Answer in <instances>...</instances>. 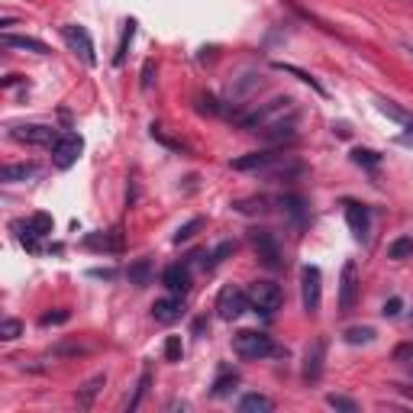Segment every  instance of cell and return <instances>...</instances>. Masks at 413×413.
<instances>
[{
    "label": "cell",
    "mask_w": 413,
    "mask_h": 413,
    "mask_svg": "<svg viewBox=\"0 0 413 413\" xmlns=\"http://www.w3.org/2000/svg\"><path fill=\"white\" fill-rule=\"evenodd\" d=\"M288 116H297V104H294V97H271L268 104H259L255 110L242 113L239 116V123H242L245 130L261 132V130H268V126H275V123L288 120Z\"/></svg>",
    "instance_id": "6da1fadb"
},
{
    "label": "cell",
    "mask_w": 413,
    "mask_h": 413,
    "mask_svg": "<svg viewBox=\"0 0 413 413\" xmlns=\"http://www.w3.org/2000/svg\"><path fill=\"white\" fill-rule=\"evenodd\" d=\"M233 349H236L239 359L255 362V359H268L275 352V343H271V336L259 333V329H239L233 336Z\"/></svg>",
    "instance_id": "7a4b0ae2"
},
{
    "label": "cell",
    "mask_w": 413,
    "mask_h": 413,
    "mask_svg": "<svg viewBox=\"0 0 413 413\" xmlns=\"http://www.w3.org/2000/svg\"><path fill=\"white\" fill-rule=\"evenodd\" d=\"M249 307H252L249 294H245L242 288H236V284H226V288L216 294V314H220V320H239Z\"/></svg>",
    "instance_id": "3957f363"
},
{
    "label": "cell",
    "mask_w": 413,
    "mask_h": 413,
    "mask_svg": "<svg viewBox=\"0 0 413 413\" xmlns=\"http://www.w3.org/2000/svg\"><path fill=\"white\" fill-rule=\"evenodd\" d=\"M49 149H52V165L65 171V168H71V165L81 159L85 142H81V136H78V132H58V139H55Z\"/></svg>",
    "instance_id": "277c9868"
},
{
    "label": "cell",
    "mask_w": 413,
    "mask_h": 413,
    "mask_svg": "<svg viewBox=\"0 0 413 413\" xmlns=\"http://www.w3.org/2000/svg\"><path fill=\"white\" fill-rule=\"evenodd\" d=\"M61 39H65V46H68L78 58L85 61L87 68H94V65H97V55H94V39H91V32H87L85 26H75V23L61 26Z\"/></svg>",
    "instance_id": "5b68a950"
},
{
    "label": "cell",
    "mask_w": 413,
    "mask_h": 413,
    "mask_svg": "<svg viewBox=\"0 0 413 413\" xmlns=\"http://www.w3.org/2000/svg\"><path fill=\"white\" fill-rule=\"evenodd\" d=\"M300 300H304L307 314H316L323 300V275L316 265H304L300 268Z\"/></svg>",
    "instance_id": "8992f818"
},
{
    "label": "cell",
    "mask_w": 413,
    "mask_h": 413,
    "mask_svg": "<svg viewBox=\"0 0 413 413\" xmlns=\"http://www.w3.org/2000/svg\"><path fill=\"white\" fill-rule=\"evenodd\" d=\"M249 300H252V307L259 310V314L271 316L278 307H281L284 294H281V288H278L275 281H255L252 288H249Z\"/></svg>",
    "instance_id": "52a82bcc"
},
{
    "label": "cell",
    "mask_w": 413,
    "mask_h": 413,
    "mask_svg": "<svg viewBox=\"0 0 413 413\" xmlns=\"http://www.w3.org/2000/svg\"><path fill=\"white\" fill-rule=\"evenodd\" d=\"M355 297H359V268L345 261L343 278H339V314H352Z\"/></svg>",
    "instance_id": "ba28073f"
},
{
    "label": "cell",
    "mask_w": 413,
    "mask_h": 413,
    "mask_svg": "<svg viewBox=\"0 0 413 413\" xmlns=\"http://www.w3.org/2000/svg\"><path fill=\"white\" fill-rule=\"evenodd\" d=\"M20 230H23L20 233V239H23L26 249H30V252H39V239H46L49 233H52V216L49 214H32Z\"/></svg>",
    "instance_id": "9c48e42d"
},
{
    "label": "cell",
    "mask_w": 413,
    "mask_h": 413,
    "mask_svg": "<svg viewBox=\"0 0 413 413\" xmlns=\"http://www.w3.org/2000/svg\"><path fill=\"white\" fill-rule=\"evenodd\" d=\"M249 242H252L255 255L265 261L268 268H278L281 265V249H278V239L271 236L268 230H252L249 233Z\"/></svg>",
    "instance_id": "30bf717a"
},
{
    "label": "cell",
    "mask_w": 413,
    "mask_h": 413,
    "mask_svg": "<svg viewBox=\"0 0 413 413\" xmlns=\"http://www.w3.org/2000/svg\"><path fill=\"white\" fill-rule=\"evenodd\" d=\"M326 365V336H316L304 352V381H320Z\"/></svg>",
    "instance_id": "8fae6325"
},
{
    "label": "cell",
    "mask_w": 413,
    "mask_h": 413,
    "mask_svg": "<svg viewBox=\"0 0 413 413\" xmlns=\"http://www.w3.org/2000/svg\"><path fill=\"white\" fill-rule=\"evenodd\" d=\"M10 136H13L16 142H30V146H52L55 139H58V132H55L52 126H39V123H32V126H13Z\"/></svg>",
    "instance_id": "7c38bea8"
},
{
    "label": "cell",
    "mask_w": 413,
    "mask_h": 413,
    "mask_svg": "<svg viewBox=\"0 0 413 413\" xmlns=\"http://www.w3.org/2000/svg\"><path fill=\"white\" fill-rule=\"evenodd\" d=\"M345 223H349L352 236L365 242L368 233H371V216H368V207L365 204H355V200H345Z\"/></svg>",
    "instance_id": "4fadbf2b"
},
{
    "label": "cell",
    "mask_w": 413,
    "mask_h": 413,
    "mask_svg": "<svg viewBox=\"0 0 413 413\" xmlns=\"http://www.w3.org/2000/svg\"><path fill=\"white\" fill-rule=\"evenodd\" d=\"M161 284H165L171 294L184 297V294L191 291V268L187 265H168L165 268V275H161Z\"/></svg>",
    "instance_id": "5bb4252c"
},
{
    "label": "cell",
    "mask_w": 413,
    "mask_h": 413,
    "mask_svg": "<svg viewBox=\"0 0 413 413\" xmlns=\"http://www.w3.org/2000/svg\"><path fill=\"white\" fill-rule=\"evenodd\" d=\"M181 310H184V304H181L178 294H171V297H159L152 304V316L159 323H175L178 316H181Z\"/></svg>",
    "instance_id": "9a60e30c"
},
{
    "label": "cell",
    "mask_w": 413,
    "mask_h": 413,
    "mask_svg": "<svg viewBox=\"0 0 413 413\" xmlns=\"http://www.w3.org/2000/svg\"><path fill=\"white\" fill-rule=\"evenodd\" d=\"M278 159H281V155H275V152H249V155L233 161V168L236 171H265L268 165H275Z\"/></svg>",
    "instance_id": "2e32d148"
},
{
    "label": "cell",
    "mask_w": 413,
    "mask_h": 413,
    "mask_svg": "<svg viewBox=\"0 0 413 413\" xmlns=\"http://www.w3.org/2000/svg\"><path fill=\"white\" fill-rule=\"evenodd\" d=\"M261 139H268V142H281V139H294L297 136V116H288V120L275 123V126H268V130L259 132Z\"/></svg>",
    "instance_id": "e0dca14e"
},
{
    "label": "cell",
    "mask_w": 413,
    "mask_h": 413,
    "mask_svg": "<svg viewBox=\"0 0 413 413\" xmlns=\"http://www.w3.org/2000/svg\"><path fill=\"white\" fill-rule=\"evenodd\" d=\"M39 168L32 165V161H20V165H7V168L0 171V178L7 184H20V181H30V178H36Z\"/></svg>",
    "instance_id": "ac0fdd59"
},
{
    "label": "cell",
    "mask_w": 413,
    "mask_h": 413,
    "mask_svg": "<svg viewBox=\"0 0 413 413\" xmlns=\"http://www.w3.org/2000/svg\"><path fill=\"white\" fill-rule=\"evenodd\" d=\"M107 384V375H94L91 381H85L81 388H78V407H85V410H91L94 407V397H97V390Z\"/></svg>",
    "instance_id": "d6986e66"
},
{
    "label": "cell",
    "mask_w": 413,
    "mask_h": 413,
    "mask_svg": "<svg viewBox=\"0 0 413 413\" xmlns=\"http://www.w3.org/2000/svg\"><path fill=\"white\" fill-rule=\"evenodd\" d=\"M4 46L23 49V52H36V55H49L46 42H42V39H32V36H4Z\"/></svg>",
    "instance_id": "ffe728a7"
},
{
    "label": "cell",
    "mask_w": 413,
    "mask_h": 413,
    "mask_svg": "<svg viewBox=\"0 0 413 413\" xmlns=\"http://www.w3.org/2000/svg\"><path fill=\"white\" fill-rule=\"evenodd\" d=\"M126 278H130V284H136V288H146V284H152V259L132 261L130 271H126Z\"/></svg>",
    "instance_id": "44dd1931"
},
{
    "label": "cell",
    "mask_w": 413,
    "mask_h": 413,
    "mask_svg": "<svg viewBox=\"0 0 413 413\" xmlns=\"http://www.w3.org/2000/svg\"><path fill=\"white\" fill-rule=\"evenodd\" d=\"M239 410L242 413H271L275 404H271L265 394H245V397L239 400Z\"/></svg>",
    "instance_id": "7402d4cb"
},
{
    "label": "cell",
    "mask_w": 413,
    "mask_h": 413,
    "mask_svg": "<svg viewBox=\"0 0 413 413\" xmlns=\"http://www.w3.org/2000/svg\"><path fill=\"white\" fill-rule=\"evenodd\" d=\"M255 87H261V75H242L239 81L230 85V97H245V94H252Z\"/></svg>",
    "instance_id": "603a6c76"
},
{
    "label": "cell",
    "mask_w": 413,
    "mask_h": 413,
    "mask_svg": "<svg viewBox=\"0 0 413 413\" xmlns=\"http://www.w3.org/2000/svg\"><path fill=\"white\" fill-rule=\"evenodd\" d=\"M87 245H91V249H104V252H120L123 249L120 236H110V233H94V236H87Z\"/></svg>",
    "instance_id": "cb8c5ba5"
},
{
    "label": "cell",
    "mask_w": 413,
    "mask_h": 413,
    "mask_svg": "<svg viewBox=\"0 0 413 413\" xmlns=\"http://www.w3.org/2000/svg\"><path fill=\"white\" fill-rule=\"evenodd\" d=\"M233 252H236V242H220L214 252L207 255V259H204V255H197V259H200V265H204V268H214V265H220V261L226 259V255H233Z\"/></svg>",
    "instance_id": "d4e9b609"
},
{
    "label": "cell",
    "mask_w": 413,
    "mask_h": 413,
    "mask_svg": "<svg viewBox=\"0 0 413 413\" xmlns=\"http://www.w3.org/2000/svg\"><path fill=\"white\" fill-rule=\"evenodd\" d=\"M413 255V239L410 236H400V239H394V242L388 245V259H410Z\"/></svg>",
    "instance_id": "484cf974"
},
{
    "label": "cell",
    "mask_w": 413,
    "mask_h": 413,
    "mask_svg": "<svg viewBox=\"0 0 413 413\" xmlns=\"http://www.w3.org/2000/svg\"><path fill=\"white\" fill-rule=\"evenodd\" d=\"M200 230H204V216H194V220H187L181 230L175 233V245H181V242H187V239H194Z\"/></svg>",
    "instance_id": "4316f807"
},
{
    "label": "cell",
    "mask_w": 413,
    "mask_h": 413,
    "mask_svg": "<svg viewBox=\"0 0 413 413\" xmlns=\"http://www.w3.org/2000/svg\"><path fill=\"white\" fill-rule=\"evenodd\" d=\"M375 339V329L371 326H352V329H345V343L349 345H365Z\"/></svg>",
    "instance_id": "83f0119b"
},
{
    "label": "cell",
    "mask_w": 413,
    "mask_h": 413,
    "mask_svg": "<svg viewBox=\"0 0 413 413\" xmlns=\"http://www.w3.org/2000/svg\"><path fill=\"white\" fill-rule=\"evenodd\" d=\"M378 107H381V113H388L390 120H397V123H404V126H410L413 123V116L410 113H404V110L394 104V100H378Z\"/></svg>",
    "instance_id": "f1b7e54d"
},
{
    "label": "cell",
    "mask_w": 413,
    "mask_h": 413,
    "mask_svg": "<svg viewBox=\"0 0 413 413\" xmlns=\"http://www.w3.org/2000/svg\"><path fill=\"white\" fill-rule=\"evenodd\" d=\"M132 36H136V23H126V30H123V39H120V49H116V55H113V65H123L126 61V49H130V42H132Z\"/></svg>",
    "instance_id": "f546056e"
},
{
    "label": "cell",
    "mask_w": 413,
    "mask_h": 413,
    "mask_svg": "<svg viewBox=\"0 0 413 413\" xmlns=\"http://www.w3.org/2000/svg\"><path fill=\"white\" fill-rule=\"evenodd\" d=\"M281 207H284V210H288V214L294 216V223H304V220H307L304 200H300V197H294V194H291V197H281Z\"/></svg>",
    "instance_id": "4dcf8cb0"
},
{
    "label": "cell",
    "mask_w": 413,
    "mask_h": 413,
    "mask_svg": "<svg viewBox=\"0 0 413 413\" xmlns=\"http://www.w3.org/2000/svg\"><path fill=\"white\" fill-rule=\"evenodd\" d=\"M20 333H23V323L13 320V316H7V320L0 323V339H7V343H13V339H20Z\"/></svg>",
    "instance_id": "1f68e13d"
},
{
    "label": "cell",
    "mask_w": 413,
    "mask_h": 413,
    "mask_svg": "<svg viewBox=\"0 0 413 413\" xmlns=\"http://www.w3.org/2000/svg\"><path fill=\"white\" fill-rule=\"evenodd\" d=\"M352 161H355V165H365V168H378L381 155L371 152V149H355V152H352Z\"/></svg>",
    "instance_id": "d6a6232c"
},
{
    "label": "cell",
    "mask_w": 413,
    "mask_h": 413,
    "mask_svg": "<svg viewBox=\"0 0 413 413\" xmlns=\"http://www.w3.org/2000/svg\"><path fill=\"white\" fill-rule=\"evenodd\" d=\"M181 355H184L181 336H168V339H165V359H168V362H181Z\"/></svg>",
    "instance_id": "836d02e7"
},
{
    "label": "cell",
    "mask_w": 413,
    "mask_h": 413,
    "mask_svg": "<svg viewBox=\"0 0 413 413\" xmlns=\"http://www.w3.org/2000/svg\"><path fill=\"white\" fill-rule=\"evenodd\" d=\"M326 404L336 407V410H345V413H355V410H359V404H355L352 397H343V394H329Z\"/></svg>",
    "instance_id": "e575fe53"
},
{
    "label": "cell",
    "mask_w": 413,
    "mask_h": 413,
    "mask_svg": "<svg viewBox=\"0 0 413 413\" xmlns=\"http://www.w3.org/2000/svg\"><path fill=\"white\" fill-rule=\"evenodd\" d=\"M149 381H152V371H142V378H139V388H136V397L130 400V410H136L139 404H142V397H146V390H149Z\"/></svg>",
    "instance_id": "d590c367"
},
{
    "label": "cell",
    "mask_w": 413,
    "mask_h": 413,
    "mask_svg": "<svg viewBox=\"0 0 413 413\" xmlns=\"http://www.w3.org/2000/svg\"><path fill=\"white\" fill-rule=\"evenodd\" d=\"M236 381H239L236 375H223L220 381L214 384V394H216V397H223V394H230V388H236Z\"/></svg>",
    "instance_id": "8d00e7d4"
},
{
    "label": "cell",
    "mask_w": 413,
    "mask_h": 413,
    "mask_svg": "<svg viewBox=\"0 0 413 413\" xmlns=\"http://www.w3.org/2000/svg\"><path fill=\"white\" fill-rule=\"evenodd\" d=\"M68 316H71L68 310H58V314H46V316H42L39 323H42V326H58V323H65Z\"/></svg>",
    "instance_id": "74e56055"
},
{
    "label": "cell",
    "mask_w": 413,
    "mask_h": 413,
    "mask_svg": "<svg viewBox=\"0 0 413 413\" xmlns=\"http://www.w3.org/2000/svg\"><path fill=\"white\" fill-rule=\"evenodd\" d=\"M197 104H200V113H220V107H216V100L214 97H210V94H207V97H204V94H200V97H197Z\"/></svg>",
    "instance_id": "f35d334b"
},
{
    "label": "cell",
    "mask_w": 413,
    "mask_h": 413,
    "mask_svg": "<svg viewBox=\"0 0 413 413\" xmlns=\"http://www.w3.org/2000/svg\"><path fill=\"white\" fill-rule=\"evenodd\" d=\"M400 310H404V300H400V297H390L388 304H384V310H381V314H384V316H397Z\"/></svg>",
    "instance_id": "ab89813d"
},
{
    "label": "cell",
    "mask_w": 413,
    "mask_h": 413,
    "mask_svg": "<svg viewBox=\"0 0 413 413\" xmlns=\"http://www.w3.org/2000/svg\"><path fill=\"white\" fill-rule=\"evenodd\" d=\"M407 359H413V343H404L394 349V362H407Z\"/></svg>",
    "instance_id": "60d3db41"
},
{
    "label": "cell",
    "mask_w": 413,
    "mask_h": 413,
    "mask_svg": "<svg viewBox=\"0 0 413 413\" xmlns=\"http://www.w3.org/2000/svg\"><path fill=\"white\" fill-rule=\"evenodd\" d=\"M152 75H155V65H152V61H146V68H142V91H149V87H152Z\"/></svg>",
    "instance_id": "b9f144b4"
},
{
    "label": "cell",
    "mask_w": 413,
    "mask_h": 413,
    "mask_svg": "<svg viewBox=\"0 0 413 413\" xmlns=\"http://www.w3.org/2000/svg\"><path fill=\"white\" fill-rule=\"evenodd\" d=\"M397 142H400V146H413V123L407 126V132H400V136H397Z\"/></svg>",
    "instance_id": "7bdbcfd3"
},
{
    "label": "cell",
    "mask_w": 413,
    "mask_h": 413,
    "mask_svg": "<svg viewBox=\"0 0 413 413\" xmlns=\"http://www.w3.org/2000/svg\"><path fill=\"white\" fill-rule=\"evenodd\" d=\"M410 316H413V314H410Z\"/></svg>",
    "instance_id": "ee69618b"
}]
</instances>
